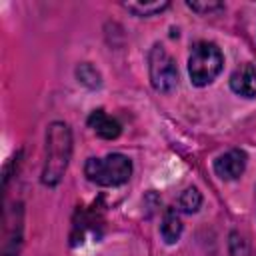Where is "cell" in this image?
Wrapping results in <instances>:
<instances>
[{"label":"cell","instance_id":"obj_2","mask_svg":"<svg viewBox=\"0 0 256 256\" xmlns=\"http://www.w3.org/2000/svg\"><path fill=\"white\" fill-rule=\"evenodd\" d=\"M84 174L98 186H120L132 176V160L120 152L106 154L104 158H88Z\"/></svg>","mask_w":256,"mask_h":256},{"label":"cell","instance_id":"obj_3","mask_svg":"<svg viewBox=\"0 0 256 256\" xmlns=\"http://www.w3.org/2000/svg\"><path fill=\"white\" fill-rule=\"evenodd\" d=\"M224 56L220 48L214 42H196L188 56V74L194 86L202 88L216 80V76L222 72Z\"/></svg>","mask_w":256,"mask_h":256},{"label":"cell","instance_id":"obj_12","mask_svg":"<svg viewBox=\"0 0 256 256\" xmlns=\"http://www.w3.org/2000/svg\"><path fill=\"white\" fill-rule=\"evenodd\" d=\"M186 6L198 14H212V12L224 10L222 2H186Z\"/></svg>","mask_w":256,"mask_h":256},{"label":"cell","instance_id":"obj_9","mask_svg":"<svg viewBox=\"0 0 256 256\" xmlns=\"http://www.w3.org/2000/svg\"><path fill=\"white\" fill-rule=\"evenodd\" d=\"M200 206H202V194L198 192L196 186L186 188L178 198V210L184 214H194V212H198Z\"/></svg>","mask_w":256,"mask_h":256},{"label":"cell","instance_id":"obj_5","mask_svg":"<svg viewBox=\"0 0 256 256\" xmlns=\"http://www.w3.org/2000/svg\"><path fill=\"white\" fill-rule=\"evenodd\" d=\"M246 162H248L246 152L240 150V148H232V150L220 154L214 160V172L222 180H236V178H240L244 174Z\"/></svg>","mask_w":256,"mask_h":256},{"label":"cell","instance_id":"obj_11","mask_svg":"<svg viewBox=\"0 0 256 256\" xmlns=\"http://www.w3.org/2000/svg\"><path fill=\"white\" fill-rule=\"evenodd\" d=\"M76 76H78V80H80L84 86H88V88H98V86H100V74H98V70H96L92 64H88V62H84V64H80V66L76 68Z\"/></svg>","mask_w":256,"mask_h":256},{"label":"cell","instance_id":"obj_8","mask_svg":"<svg viewBox=\"0 0 256 256\" xmlns=\"http://www.w3.org/2000/svg\"><path fill=\"white\" fill-rule=\"evenodd\" d=\"M160 234H162L166 244L178 242V238L182 234V220H180L176 208H168L164 212V218H162V224H160Z\"/></svg>","mask_w":256,"mask_h":256},{"label":"cell","instance_id":"obj_10","mask_svg":"<svg viewBox=\"0 0 256 256\" xmlns=\"http://www.w3.org/2000/svg\"><path fill=\"white\" fill-rule=\"evenodd\" d=\"M168 6L170 4L166 0H162V2H126L124 4V8L128 12H132L134 16H154L162 10H166Z\"/></svg>","mask_w":256,"mask_h":256},{"label":"cell","instance_id":"obj_1","mask_svg":"<svg viewBox=\"0 0 256 256\" xmlns=\"http://www.w3.org/2000/svg\"><path fill=\"white\" fill-rule=\"evenodd\" d=\"M72 156V132L66 122H52L46 130V156L42 168V184L56 186Z\"/></svg>","mask_w":256,"mask_h":256},{"label":"cell","instance_id":"obj_7","mask_svg":"<svg viewBox=\"0 0 256 256\" xmlns=\"http://www.w3.org/2000/svg\"><path fill=\"white\" fill-rule=\"evenodd\" d=\"M88 126L100 136V138H106V140H114V138H118L120 136V130H122V126H120V122L116 120V118H112V116H108L104 110H94V112H90V116H88Z\"/></svg>","mask_w":256,"mask_h":256},{"label":"cell","instance_id":"obj_6","mask_svg":"<svg viewBox=\"0 0 256 256\" xmlns=\"http://www.w3.org/2000/svg\"><path fill=\"white\" fill-rule=\"evenodd\" d=\"M230 88L238 96L254 98L256 96V66L250 62L240 64L230 76Z\"/></svg>","mask_w":256,"mask_h":256},{"label":"cell","instance_id":"obj_4","mask_svg":"<svg viewBox=\"0 0 256 256\" xmlns=\"http://www.w3.org/2000/svg\"><path fill=\"white\" fill-rule=\"evenodd\" d=\"M148 74L152 88L160 94H170L178 86L176 60L162 44H154L148 52Z\"/></svg>","mask_w":256,"mask_h":256}]
</instances>
